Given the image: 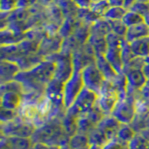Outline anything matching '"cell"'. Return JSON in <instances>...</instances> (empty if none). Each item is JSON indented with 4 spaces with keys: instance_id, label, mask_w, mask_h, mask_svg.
I'll list each match as a JSON object with an SVG mask.
<instances>
[{
    "instance_id": "6da1fadb",
    "label": "cell",
    "mask_w": 149,
    "mask_h": 149,
    "mask_svg": "<svg viewBox=\"0 0 149 149\" xmlns=\"http://www.w3.org/2000/svg\"><path fill=\"white\" fill-rule=\"evenodd\" d=\"M62 118L63 116H56L36 127L31 137L34 143L56 147L66 146L70 137L63 125Z\"/></svg>"
},
{
    "instance_id": "7a4b0ae2",
    "label": "cell",
    "mask_w": 149,
    "mask_h": 149,
    "mask_svg": "<svg viewBox=\"0 0 149 149\" xmlns=\"http://www.w3.org/2000/svg\"><path fill=\"white\" fill-rule=\"evenodd\" d=\"M120 126L121 123L112 115L105 116L97 127L88 135L90 143L102 146L107 142L116 139Z\"/></svg>"
},
{
    "instance_id": "3957f363",
    "label": "cell",
    "mask_w": 149,
    "mask_h": 149,
    "mask_svg": "<svg viewBox=\"0 0 149 149\" xmlns=\"http://www.w3.org/2000/svg\"><path fill=\"white\" fill-rule=\"evenodd\" d=\"M134 92L136 91L127 90V93L119 98L111 114L121 124L130 125L136 118L137 98L133 94Z\"/></svg>"
},
{
    "instance_id": "277c9868",
    "label": "cell",
    "mask_w": 149,
    "mask_h": 149,
    "mask_svg": "<svg viewBox=\"0 0 149 149\" xmlns=\"http://www.w3.org/2000/svg\"><path fill=\"white\" fill-rule=\"evenodd\" d=\"M36 127L30 121L20 116L8 122L1 123V134L5 137L31 138Z\"/></svg>"
},
{
    "instance_id": "5b68a950",
    "label": "cell",
    "mask_w": 149,
    "mask_h": 149,
    "mask_svg": "<svg viewBox=\"0 0 149 149\" xmlns=\"http://www.w3.org/2000/svg\"><path fill=\"white\" fill-rule=\"evenodd\" d=\"M46 59L53 61L55 63V74L53 79L64 83L73 74L74 69L73 64L72 53L64 52V51L61 50L60 52L55 53Z\"/></svg>"
},
{
    "instance_id": "8992f818",
    "label": "cell",
    "mask_w": 149,
    "mask_h": 149,
    "mask_svg": "<svg viewBox=\"0 0 149 149\" xmlns=\"http://www.w3.org/2000/svg\"><path fill=\"white\" fill-rule=\"evenodd\" d=\"M97 100V93L93 92L87 88H84L82 91L79 93V95L77 97V99L74 102L72 106H70L68 109H66L65 113L78 118L79 116L86 114L88 111H91L96 105Z\"/></svg>"
},
{
    "instance_id": "52a82bcc",
    "label": "cell",
    "mask_w": 149,
    "mask_h": 149,
    "mask_svg": "<svg viewBox=\"0 0 149 149\" xmlns=\"http://www.w3.org/2000/svg\"><path fill=\"white\" fill-rule=\"evenodd\" d=\"M81 76L84 87L99 95L104 86L106 79L97 67L96 63H93L84 67L81 70Z\"/></svg>"
},
{
    "instance_id": "ba28073f",
    "label": "cell",
    "mask_w": 149,
    "mask_h": 149,
    "mask_svg": "<svg viewBox=\"0 0 149 149\" xmlns=\"http://www.w3.org/2000/svg\"><path fill=\"white\" fill-rule=\"evenodd\" d=\"M84 88L85 87L82 80L81 72L74 71L70 78L63 84V102L65 109H68L70 106H72Z\"/></svg>"
},
{
    "instance_id": "9c48e42d",
    "label": "cell",
    "mask_w": 149,
    "mask_h": 149,
    "mask_svg": "<svg viewBox=\"0 0 149 149\" xmlns=\"http://www.w3.org/2000/svg\"><path fill=\"white\" fill-rule=\"evenodd\" d=\"M124 76L127 81V90L132 91H141L147 83V77L143 69L130 68L124 70Z\"/></svg>"
},
{
    "instance_id": "30bf717a",
    "label": "cell",
    "mask_w": 149,
    "mask_h": 149,
    "mask_svg": "<svg viewBox=\"0 0 149 149\" xmlns=\"http://www.w3.org/2000/svg\"><path fill=\"white\" fill-rule=\"evenodd\" d=\"M23 104V95L21 92L8 91L1 92V108L20 110Z\"/></svg>"
},
{
    "instance_id": "8fae6325",
    "label": "cell",
    "mask_w": 149,
    "mask_h": 149,
    "mask_svg": "<svg viewBox=\"0 0 149 149\" xmlns=\"http://www.w3.org/2000/svg\"><path fill=\"white\" fill-rule=\"evenodd\" d=\"M21 71L22 70L17 63L9 60H1V64H0L1 84L14 80Z\"/></svg>"
},
{
    "instance_id": "7c38bea8",
    "label": "cell",
    "mask_w": 149,
    "mask_h": 149,
    "mask_svg": "<svg viewBox=\"0 0 149 149\" xmlns=\"http://www.w3.org/2000/svg\"><path fill=\"white\" fill-rule=\"evenodd\" d=\"M147 36H149V25L144 22L138 23L136 25L128 27L127 33H126L125 36V40L128 43H132L135 40L144 38V37Z\"/></svg>"
},
{
    "instance_id": "4fadbf2b",
    "label": "cell",
    "mask_w": 149,
    "mask_h": 149,
    "mask_svg": "<svg viewBox=\"0 0 149 149\" xmlns=\"http://www.w3.org/2000/svg\"><path fill=\"white\" fill-rule=\"evenodd\" d=\"M95 63L107 81H115L120 76L105 59L104 55H97L95 57Z\"/></svg>"
},
{
    "instance_id": "5bb4252c",
    "label": "cell",
    "mask_w": 149,
    "mask_h": 149,
    "mask_svg": "<svg viewBox=\"0 0 149 149\" xmlns=\"http://www.w3.org/2000/svg\"><path fill=\"white\" fill-rule=\"evenodd\" d=\"M130 46L135 57H149V36L135 40L130 43Z\"/></svg>"
},
{
    "instance_id": "9a60e30c",
    "label": "cell",
    "mask_w": 149,
    "mask_h": 149,
    "mask_svg": "<svg viewBox=\"0 0 149 149\" xmlns=\"http://www.w3.org/2000/svg\"><path fill=\"white\" fill-rule=\"evenodd\" d=\"M67 144L70 149H90L91 146L88 135L79 132L70 137Z\"/></svg>"
},
{
    "instance_id": "2e32d148",
    "label": "cell",
    "mask_w": 149,
    "mask_h": 149,
    "mask_svg": "<svg viewBox=\"0 0 149 149\" xmlns=\"http://www.w3.org/2000/svg\"><path fill=\"white\" fill-rule=\"evenodd\" d=\"M111 32L112 30H111L110 22L104 17L98 19L96 22H94L91 25V34L106 36Z\"/></svg>"
},
{
    "instance_id": "e0dca14e",
    "label": "cell",
    "mask_w": 149,
    "mask_h": 149,
    "mask_svg": "<svg viewBox=\"0 0 149 149\" xmlns=\"http://www.w3.org/2000/svg\"><path fill=\"white\" fill-rule=\"evenodd\" d=\"M5 137V136H3ZM11 149H32L34 142L31 138L24 137H5Z\"/></svg>"
},
{
    "instance_id": "ac0fdd59",
    "label": "cell",
    "mask_w": 149,
    "mask_h": 149,
    "mask_svg": "<svg viewBox=\"0 0 149 149\" xmlns=\"http://www.w3.org/2000/svg\"><path fill=\"white\" fill-rule=\"evenodd\" d=\"M136 133L137 132L132 128V125L121 124L120 128L118 130V135H116V139L119 140L120 142L128 144L130 140L136 135Z\"/></svg>"
},
{
    "instance_id": "d6986e66",
    "label": "cell",
    "mask_w": 149,
    "mask_h": 149,
    "mask_svg": "<svg viewBox=\"0 0 149 149\" xmlns=\"http://www.w3.org/2000/svg\"><path fill=\"white\" fill-rule=\"evenodd\" d=\"M128 149H149V140L143 134L137 132L128 143Z\"/></svg>"
},
{
    "instance_id": "ffe728a7",
    "label": "cell",
    "mask_w": 149,
    "mask_h": 149,
    "mask_svg": "<svg viewBox=\"0 0 149 149\" xmlns=\"http://www.w3.org/2000/svg\"><path fill=\"white\" fill-rule=\"evenodd\" d=\"M127 11L124 7H111L104 14V18L108 21H122Z\"/></svg>"
},
{
    "instance_id": "44dd1931",
    "label": "cell",
    "mask_w": 149,
    "mask_h": 149,
    "mask_svg": "<svg viewBox=\"0 0 149 149\" xmlns=\"http://www.w3.org/2000/svg\"><path fill=\"white\" fill-rule=\"evenodd\" d=\"M110 8L111 5L108 2V0H101V1L92 2L90 7V9L99 17H104V14Z\"/></svg>"
},
{
    "instance_id": "7402d4cb",
    "label": "cell",
    "mask_w": 149,
    "mask_h": 149,
    "mask_svg": "<svg viewBox=\"0 0 149 149\" xmlns=\"http://www.w3.org/2000/svg\"><path fill=\"white\" fill-rule=\"evenodd\" d=\"M122 22L125 23L126 26L130 27V26L136 25L138 23L144 22L146 20H144V18L142 15H140V14L134 12L132 10H128L127 13H126V15L123 18Z\"/></svg>"
},
{
    "instance_id": "603a6c76",
    "label": "cell",
    "mask_w": 149,
    "mask_h": 149,
    "mask_svg": "<svg viewBox=\"0 0 149 149\" xmlns=\"http://www.w3.org/2000/svg\"><path fill=\"white\" fill-rule=\"evenodd\" d=\"M109 22L111 25L112 33H114L116 36L125 38L126 33H127V30H128V27L126 26L125 23L122 21H109Z\"/></svg>"
},
{
    "instance_id": "cb8c5ba5",
    "label": "cell",
    "mask_w": 149,
    "mask_h": 149,
    "mask_svg": "<svg viewBox=\"0 0 149 149\" xmlns=\"http://www.w3.org/2000/svg\"><path fill=\"white\" fill-rule=\"evenodd\" d=\"M130 10H132L136 12L140 15H142L144 20L149 14V3H144V2H135L133 6L130 8Z\"/></svg>"
},
{
    "instance_id": "d4e9b609",
    "label": "cell",
    "mask_w": 149,
    "mask_h": 149,
    "mask_svg": "<svg viewBox=\"0 0 149 149\" xmlns=\"http://www.w3.org/2000/svg\"><path fill=\"white\" fill-rule=\"evenodd\" d=\"M20 116V110H9L1 108V114H0V118H1V123L8 122Z\"/></svg>"
},
{
    "instance_id": "484cf974",
    "label": "cell",
    "mask_w": 149,
    "mask_h": 149,
    "mask_svg": "<svg viewBox=\"0 0 149 149\" xmlns=\"http://www.w3.org/2000/svg\"><path fill=\"white\" fill-rule=\"evenodd\" d=\"M18 8V0H0V8L5 13L11 12Z\"/></svg>"
},
{
    "instance_id": "4316f807",
    "label": "cell",
    "mask_w": 149,
    "mask_h": 149,
    "mask_svg": "<svg viewBox=\"0 0 149 149\" xmlns=\"http://www.w3.org/2000/svg\"><path fill=\"white\" fill-rule=\"evenodd\" d=\"M102 149H128V144L120 142L118 139L111 140L102 146Z\"/></svg>"
},
{
    "instance_id": "83f0119b",
    "label": "cell",
    "mask_w": 149,
    "mask_h": 149,
    "mask_svg": "<svg viewBox=\"0 0 149 149\" xmlns=\"http://www.w3.org/2000/svg\"><path fill=\"white\" fill-rule=\"evenodd\" d=\"M36 3H38V0H18V8H30Z\"/></svg>"
},
{
    "instance_id": "f1b7e54d",
    "label": "cell",
    "mask_w": 149,
    "mask_h": 149,
    "mask_svg": "<svg viewBox=\"0 0 149 149\" xmlns=\"http://www.w3.org/2000/svg\"><path fill=\"white\" fill-rule=\"evenodd\" d=\"M78 8H90L92 0H73Z\"/></svg>"
},
{
    "instance_id": "f546056e",
    "label": "cell",
    "mask_w": 149,
    "mask_h": 149,
    "mask_svg": "<svg viewBox=\"0 0 149 149\" xmlns=\"http://www.w3.org/2000/svg\"><path fill=\"white\" fill-rule=\"evenodd\" d=\"M1 149H11L10 146H8V143L6 141V138L3 137L1 138Z\"/></svg>"
},
{
    "instance_id": "4dcf8cb0",
    "label": "cell",
    "mask_w": 149,
    "mask_h": 149,
    "mask_svg": "<svg viewBox=\"0 0 149 149\" xmlns=\"http://www.w3.org/2000/svg\"><path fill=\"white\" fill-rule=\"evenodd\" d=\"M136 2H144V3H149V0H135Z\"/></svg>"
},
{
    "instance_id": "1f68e13d",
    "label": "cell",
    "mask_w": 149,
    "mask_h": 149,
    "mask_svg": "<svg viewBox=\"0 0 149 149\" xmlns=\"http://www.w3.org/2000/svg\"><path fill=\"white\" fill-rule=\"evenodd\" d=\"M146 22L147 23V24L149 25V14H148V16L146 17Z\"/></svg>"
},
{
    "instance_id": "d6a6232c",
    "label": "cell",
    "mask_w": 149,
    "mask_h": 149,
    "mask_svg": "<svg viewBox=\"0 0 149 149\" xmlns=\"http://www.w3.org/2000/svg\"><path fill=\"white\" fill-rule=\"evenodd\" d=\"M96 1H101V0H92V2H96Z\"/></svg>"
},
{
    "instance_id": "836d02e7",
    "label": "cell",
    "mask_w": 149,
    "mask_h": 149,
    "mask_svg": "<svg viewBox=\"0 0 149 149\" xmlns=\"http://www.w3.org/2000/svg\"><path fill=\"white\" fill-rule=\"evenodd\" d=\"M148 125H149V116H148Z\"/></svg>"
}]
</instances>
